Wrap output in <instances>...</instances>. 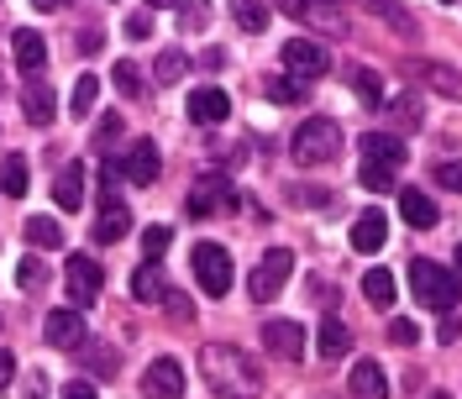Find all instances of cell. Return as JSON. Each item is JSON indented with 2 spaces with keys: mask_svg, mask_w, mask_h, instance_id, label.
Wrapping results in <instances>:
<instances>
[{
  "mask_svg": "<svg viewBox=\"0 0 462 399\" xmlns=\"http://www.w3.org/2000/svg\"><path fill=\"white\" fill-rule=\"evenodd\" d=\"M200 373L216 399H263V368L236 342L200 347Z\"/></svg>",
  "mask_w": 462,
  "mask_h": 399,
  "instance_id": "6da1fadb",
  "label": "cell"
},
{
  "mask_svg": "<svg viewBox=\"0 0 462 399\" xmlns=\"http://www.w3.org/2000/svg\"><path fill=\"white\" fill-rule=\"evenodd\" d=\"M289 153H294V163H300V169H320V163H337V153H342V126H337L331 116H310V121H305V126L294 132Z\"/></svg>",
  "mask_w": 462,
  "mask_h": 399,
  "instance_id": "7a4b0ae2",
  "label": "cell"
},
{
  "mask_svg": "<svg viewBox=\"0 0 462 399\" xmlns=\"http://www.w3.org/2000/svg\"><path fill=\"white\" fill-rule=\"evenodd\" d=\"M410 289H415V300L436 315L457 311V274L441 268V263H431V257H415V263H410Z\"/></svg>",
  "mask_w": 462,
  "mask_h": 399,
  "instance_id": "3957f363",
  "label": "cell"
},
{
  "mask_svg": "<svg viewBox=\"0 0 462 399\" xmlns=\"http://www.w3.org/2000/svg\"><path fill=\"white\" fill-rule=\"evenodd\" d=\"M242 205V195L231 190L226 173H200L195 184H189V200H184V210L195 216V221H205V216H231Z\"/></svg>",
  "mask_w": 462,
  "mask_h": 399,
  "instance_id": "277c9868",
  "label": "cell"
},
{
  "mask_svg": "<svg viewBox=\"0 0 462 399\" xmlns=\"http://www.w3.org/2000/svg\"><path fill=\"white\" fill-rule=\"evenodd\" d=\"M284 69L294 85H316L320 74H331V53H326V42H310V37H289L284 42Z\"/></svg>",
  "mask_w": 462,
  "mask_h": 399,
  "instance_id": "5b68a950",
  "label": "cell"
},
{
  "mask_svg": "<svg viewBox=\"0 0 462 399\" xmlns=\"http://www.w3.org/2000/svg\"><path fill=\"white\" fill-rule=\"evenodd\" d=\"M63 284H69V300L85 311V305H95V300H100V289H106V268H100L95 257L74 253L69 263H63Z\"/></svg>",
  "mask_w": 462,
  "mask_h": 399,
  "instance_id": "8992f818",
  "label": "cell"
},
{
  "mask_svg": "<svg viewBox=\"0 0 462 399\" xmlns=\"http://www.w3.org/2000/svg\"><path fill=\"white\" fill-rule=\"evenodd\" d=\"M189 263H195V279H200V289L210 294V300L231 289V253H226V247H216V242H200V247L189 253Z\"/></svg>",
  "mask_w": 462,
  "mask_h": 399,
  "instance_id": "52a82bcc",
  "label": "cell"
},
{
  "mask_svg": "<svg viewBox=\"0 0 462 399\" xmlns=\"http://www.w3.org/2000/svg\"><path fill=\"white\" fill-rule=\"evenodd\" d=\"M289 274H294V253H289V247H273V253H263V263L253 268V279H247L253 300H273V294L289 284Z\"/></svg>",
  "mask_w": 462,
  "mask_h": 399,
  "instance_id": "ba28073f",
  "label": "cell"
},
{
  "mask_svg": "<svg viewBox=\"0 0 462 399\" xmlns=\"http://www.w3.org/2000/svg\"><path fill=\"white\" fill-rule=\"evenodd\" d=\"M42 342L58 347V352H79V347L89 342L85 337V315L79 311H53L48 320H42Z\"/></svg>",
  "mask_w": 462,
  "mask_h": 399,
  "instance_id": "9c48e42d",
  "label": "cell"
},
{
  "mask_svg": "<svg viewBox=\"0 0 462 399\" xmlns=\"http://www.w3.org/2000/svg\"><path fill=\"white\" fill-rule=\"evenodd\" d=\"M363 163H378V169H404V158H410V147H404V137H394V132H368L363 137Z\"/></svg>",
  "mask_w": 462,
  "mask_h": 399,
  "instance_id": "30bf717a",
  "label": "cell"
},
{
  "mask_svg": "<svg viewBox=\"0 0 462 399\" xmlns=\"http://www.w3.org/2000/svg\"><path fill=\"white\" fill-rule=\"evenodd\" d=\"M126 231H132V210H126V205H121L116 195H100V216H95L89 237L111 247V242H121V237H126Z\"/></svg>",
  "mask_w": 462,
  "mask_h": 399,
  "instance_id": "8fae6325",
  "label": "cell"
},
{
  "mask_svg": "<svg viewBox=\"0 0 462 399\" xmlns=\"http://www.w3.org/2000/svg\"><path fill=\"white\" fill-rule=\"evenodd\" d=\"M263 342H268V352H279L284 363H300L305 357V326L300 320H268L263 326Z\"/></svg>",
  "mask_w": 462,
  "mask_h": 399,
  "instance_id": "7c38bea8",
  "label": "cell"
},
{
  "mask_svg": "<svg viewBox=\"0 0 462 399\" xmlns=\"http://www.w3.org/2000/svg\"><path fill=\"white\" fill-rule=\"evenodd\" d=\"M226 116H231V95L226 89H216V85L189 89V121H200V126H221Z\"/></svg>",
  "mask_w": 462,
  "mask_h": 399,
  "instance_id": "4fadbf2b",
  "label": "cell"
},
{
  "mask_svg": "<svg viewBox=\"0 0 462 399\" xmlns=\"http://www.w3.org/2000/svg\"><path fill=\"white\" fill-rule=\"evenodd\" d=\"M143 389H147L152 399H184V368H179L173 357H158V363L147 368Z\"/></svg>",
  "mask_w": 462,
  "mask_h": 399,
  "instance_id": "5bb4252c",
  "label": "cell"
},
{
  "mask_svg": "<svg viewBox=\"0 0 462 399\" xmlns=\"http://www.w3.org/2000/svg\"><path fill=\"white\" fill-rule=\"evenodd\" d=\"M346 389H352V399H389V378H383V368H378L374 357H357Z\"/></svg>",
  "mask_w": 462,
  "mask_h": 399,
  "instance_id": "9a60e30c",
  "label": "cell"
},
{
  "mask_svg": "<svg viewBox=\"0 0 462 399\" xmlns=\"http://www.w3.org/2000/svg\"><path fill=\"white\" fill-rule=\"evenodd\" d=\"M158 169H163V158H158V147L147 143H132V153H126V163H121V173L132 179V184H152L158 179Z\"/></svg>",
  "mask_w": 462,
  "mask_h": 399,
  "instance_id": "2e32d148",
  "label": "cell"
},
{
  "mask_svg": "<svg viewBox=\"0 0 462 399\" xmlns=\"http://www.w3.org/2000/svg\"><path fill=\"white\" fill-rule=\"evenodd\" d=\"M383 237H389V216H383V210H363V216L352 221V247H357V253H378Z\"/></svg>",
  "mask_w": 462,
  "mask_h": 399,
  "instance_id": "e0dca14e",
  "label": "cell"
},
{
  "mask_svg": "<svg viewBox=\"0 0 462 399\" xmlns=\"http://www.w3.org/2000/svg\"><path fill=\"white\" fill-rule=\"evenodd\" d=\"M410 74L426 79L431 89H441L447 100H462V74L457 69H447V63H410Z\"/></svg>",
  "mask_w": 462,
  "mask_h": 399,
  "instance_id": "ac0fdd59",
  "label": "cell"
},
{
  "mask_svg": "<svg viewBox=\"0 0 462 399\" xmlns=\"http://www.w3.org/2000/svg\"><path fill=\"white\" fill-rule=\"evenodd\" d=\"M53 200L63 210H79V200H85V163H63V173L53 179Z\"/></svg>",
  "mask_w": 462,
  "mask_h": 399,
  "instance_id": "d6986e66",
  "label": "cell"
},
{
  "mask_svg": "<svg viewBox=\"0 0 462 399\" xmlns=\"http://www.w3.org/2000/svg\"><path fill=\"white\" fill-rule=\"evenodd\" d=\"M132 294H137L143 305H158V300H169V279H163V268H158V263H143V268L132 274Z\"/></svg>",
  "mask_w": 462,
  "mask_h": 399,
  "instance_id": "ffe728a7",
  "label": "cell"
},
{
  "mask_svg": "<svg viewBox=\"0 0 462 399\" xmlns=\"http://www.w3.org/2000/svg\"><path fill=\"white\" fill-rule=\"evenodd\" d=\"M11 53H16V63H22V69H27V74H37V69H42V63H48V42H42V32H16V37H11Z\"/></svg>",
  "mask_w": 462,
  "mask_h": 399,
  "instance_id": "44dd1931",
  "label": "cell"
},
{
  "mask_svg": "<svg viewBox=\"0 0 462 399\" xmlns=\"http://www.w3.org/2000/svg\"><path fill=\"white\" fill-rule=\"evenodd\" d=\"M400 216L415 231H426V227H436V216H441V210L431 205V195H420V190H400Z\"/></svg>",
  "mask_w": 462,
  "mask_h": 399,
  "instance_id": "7402d4cb",
  "label": "cell"
},
{
  "mask_svg": "<svg viewBox=\"0 0 462 399\" xmlns=\"http://www.w3.org/2000/svg\"><path fill=\"white\" fill-rule=\"evenodd\" d=\"M22 111H27L32 126H48L53 111H58V95L48 85H27V89H22Z\"/></svg>",
  "mask_w": 462,
  "mask_h": 399,
  "instance_id": "603a6c76",
  "label": "cell"
},
{
  "mask_svg": "<svg viewBox=\"0 0 462 399\" xmlns=\"http://www.w3.org/2000/svg\"><path fill=\"white\" fill-rule=\"evenodd\" d=\"M27 184H32L27 158H22V153H5V158H0V195L22 200V195H27Z\"/></svg>",
  "mask_w": 462,
  "mask_h": 399,
  "instance_id": "cb8c5ba5",
  "label": "cell"
},
{
  "mask_svg": "<svg viewBox=\"0 0 462 399\" xmlns=\"http://www.w3.org/2000/svg\"><path fill=\"white\" fill-rule=\"evenodd\" d=\"M363 294H368L374 311H389V305H394V274H389V268H368V274H363Z\"/></svg>",
  "mask_w": 462,
  "mask_h": 399,
  "instance_id": "d4e9b609",
  "label": "cell"
},
{
  "mask_svg": "<svg viewBox=\"0 0 462 399\" xmlns=\"http://www.w3.org/2000/svg\"><path fill=\"white\" fill-rule=\"evenodd\" d=\"M320 357H346V347H352V331H346L342 320H337V315H331V320H326V326H320Z\"/></svg>",
  "mask_w": 462,
  "mask_h": 399,
  "instance_id": "484cf974",
  "label": "cell"
},
{
  "mask_svg": "<svg viewBox=\"0 0 462 399\" xmlns=\"http://www.w3.org/2000/svg\"><path fill=\"white\" fill-rule=\"evenodd\" d=\"M27 242L32 247H63V227H58L53 216H32L27 221Z\"/></svg>",
  "mask_w": 462,
  "mask_h": 399,
  "instance_id": "4316f807",
  "label": "cell"
},
{
  "mask_svg": "<svg viewBox=\"0 0 462 399\" xmlns=\"http://www.w3.org/2000/svg\"><path fill=\"white\" fill-rule=\"evenodd\" d=\"M352 89H357L363 106H383V79H378L374 69H352Z\"/></svg>",
  "mask_w": 462,
  "mask_h": 399,
  "instance_id": "83f0119b",
  "label": "cell"
},
{
  "mask_svg": "<svg viewBox=\"0 0 462 399\" xmlns=\"http://www.w3.org/2000/svg\"><path fill=\"white\" fill-rule=\"evenodd\" d=\"M374 195H394L400 190V179H394V169H378V163H363V173H357Z\"/></svg>",
  "mask_w": 462,
  "mask_h": 399,
  "instance_id": "f1b7e54d",
  "label": "cell"
},
{
  "mask_svg": "<svg viewBox=\"0 0 462 399\" xmlns=\"http://www.w3.org/2000/svg\"><path fill=\"white\" fill-rule=\"evenodd\" d=\"M111 79H116V89H121V95H143V69H137L132 58H121V63H116Z\"/></svg>",
  "mask_w": 462,
  "mask_h": 399,
  "instance_id": "f546056e",
  "label": "cell"
},
{
  "mask_svg": "<svg viewBox=\"0 0 462 399\" xmlns=\"http://www.w3.org/2000/svg\"><path fill=\"white\" fill-rule=\"evenodd\" d=\"M231 16H236V27H242V32H263L268 22H273V11H268V5H231Z\"/></svg>",
  "mask_w": 462,
  "mask_h": 399,
  "instance_id": "4dcf8cb0",
  "label": "cell"
},
{
  "mask_svg": "<svg viewBox=\"0 0 462 399\" xmlns=\"http://www.w3.org/2000/svg\"><path fill=\"white\" fill-rule=\"evenodd\" d=\"M95 95H100V79H95V74H85V79L74 85V100H69V111H74V116H89V111H95Z\"/></svg>",
  "mask_w": 462,
  "mask_h": 399,
  "instance_id": "1f68e13d",
  "label": "cell"
},
{
  "mask_svg": "<svg viewBox=\"0 0 462 399\" xmlns=\"http://www.w3.org/2000/svg\"><path fill=\"white\" fill-rule=\"evenodd\" d=\"M169 242H173L169 227H147L143 231V257H147V263H158V257L169 253Z\"/></svg>",
  "mask_w": 462,
  "mask_h": 399,
  "instance_id": "d6a6232c",
  "label": "cell"
},
{
  "mask_svg": "<svg viewBox=\"0 0 462 399\" xmlns=\"http://www.w3.org/2000/svg\"><path fill=\"white\" fill-rule=\"evenodd\" d=\"M184 63H189V58L179 53V48H169V53H158V69H152V74H158V85H173V79L184 74Z\"/></svg>",
  "mask_w": 462,
  "mask_h": 399,
  "instance_id": "836d02e7",
  "label": "cell"
},
{
  "mask_svg": "<svg viewBox=\"0 0 462 399\" xmlns=\"http://www.w3.org/2000/svg\"><path fill=\"white\" fill-rule=\"evenodd\" d=\"M16 284H22V289H42V284H48V268H42L37 257H22V268H16Z\"/></svg>",
  "mask_w": 462,
  "mask_h": 399,
  "instance_id": "e575fe53",
  "label": "cell"
},
{
  "mask_svg": "<svg viewBox=\"0 0 462 399\" xmlns=\"http://www.w3.org/2000/svg\"><path fill=\"white\" fill-rule=\"evenodd\" d=\"M116 137H121V116L106 111V116H100V126H95V147L106 153V147H116Z\"/></svg>",
  "mask_w": 462,
  "mask_h": 399,
  "instance_id": "d590c367",
  "label": "cell"
},
{
  "mask_svg": "<svg viewBox=\"0 0 462 399\" xmlns=\"http://www.w3.org/2000/svg\"><path fill=\"white\" fill-rule=\"evenodd\" d=\"M431 179L441 184V190H452V195H462V163L452 158V163H436L431 169Z\"/></svg>",
  "mask_w": 462,
  "mask_h": 399,
  "instance_id": "8d00e7d4",
  "label": "cell"
},
{
  "mask_svg": "<svg viewBox=\"0 0 462 399\" xmlns=\"http://www.w3.org/2000/svg\"><path fill=\"white\" fill-rule=\"evenodd\" d=\"M389 342H394V347H415V342H420V326H415V320H404V315H400V320H389Z\"/></svg>",
  "mask_w": 462,
  "mask_h": 399,
  "instance_id": "74e56055",
  "label": "cell"
},
{
  "mask_svg": "<svg viewBox=\"0 0 462 399\" xmlns=\"http://www.w3.org/2000/svg\"><path fill=\"white\" fill-rule=\"evenodd\" d=\"M79 357H85L95 373H116V352L111 347H79Z\"/></svg>",
  "mask_w": 462,
  "mask_h": 399,
  "instance_id": "f35d334b",
  "label": "cell"
},
{
  "mask_svg": "<svg viewBox=\"0 0 462 399\" xmlns=\"http://www.w3.org/2000/svg\"><path fill=\"white\" fill-rule=\"evenodd\" d=\"M305 89L294 85V79H268V100H279V106H294Z\"/></svg>",
  "mask_w": 462,
  "mask_h": 399,
  "instance_id": "ab89813d",
  "label": "cell"
},
{
  "mask_svg": "<svg viewBox=\"0 0 462 399\" xmlns=\"http://www.w3.org/2000/svg\"><path fill=\"white\" fill-rule=\"evenodd\" d=\"M394 121H400V126H420V100H415V95L394 100Z\"/></svg>",
  "mask_w": 462,
  "mask_h": 399,
  "instance_id": "60d3db41",
  "label": "cell"
},
{
  "mask_svg": "<svg viewBox=\"0 0 462 399\" xmlns=\"http://www.w3.org/2000/svg\"><path fill=\"white\" fill-rule=\"evenodd\" d=\"M126 37H132V42L152 37V16H147V11H132V16H126Z\"/></svg>",
  "mask_w": 462,
  "mask_h": 399,
  "instance_id": "b9f144b4",
  "label": "cell"
},
{
  "mask_svg": "<svg viewBox=\"0 0 462 399\" xmlns=\"http://www.w3.org/2000/svg\"><path fill=\"white\" fill-rule=\"evenodd\" d=\"M374 11H378V16H383V22H389L394 32H404V37H415V22H410L404 11H389V5H374Z\"/></svg>",
  "mask_w": 462,
  "mask_h": 399,
  "instance_id": "7bdbcfd3",
  "label": "cell"
},
{
  "mask_svg": "<svg viewBox=\"0 0 462 399\" xmlns=\"http://www.w3.org/2000/svg\"><path fill=\"white\" fill-rule=\"evenodd\" d=\"M63 399H100V389L85 384V378H74V384H63Z\"/></svg>",
  "mask_w": 462,
  "mask_h": 399,
  "instance_id": "ee69618b",
  "label": "cell"
},
{
  "mask_svg": "<svg viewBox=\"0 0 462 399\" xmlns=\"http://www.w3.org/2000/svg\"><path fill=\"white\" fill-rule=\"evenodd\" d=\"M11 378H16V357H11V352L0 347V394L11 389Z\"/></svg>",
  "mask_w": 462,
  "mask_h": 399,
  "instance_id": "f6af8a7d",
  "label": "cell"
},
{
  "mask_svg": "<svg viewBox=\"0 0 462 399\" xmlns=\"http://www.w3.org/2000/svg\"><path fill=\"white\" fill-rule=\"evenodd\" d=\"M169 315H173V320H189L195 305H184V294H173V289H169Z\"/></svg>",
  "mask_w": 462,
  "mask_h": 399,
  "instance_id": "bcb514c9",
  "label": "cell"
},
{
  "mask_svg": "<svg viewBox=\"0 0 462 399\" xmlns=\"http://www.w3.org/2000/svg\"><path fill=\"white\" fill-rule=\"evenodd\" d=\"M27 399H48V378H42V373H32V389H27Z\"/></svg>",
  "mask_w": 462,
  "mask_h": 399,
  "instance_id": "7dc6e473",
  "label": "cell"
},
{
  "mask_svg": "<svg viewBox=\"0 0 462 399\" xmlns=\"http://www.w3.org/2000/svg\"><path fill=\"white\" fill-rule=\"evenodd\" d=\"M79 53H100V32H85L79 37Z\"/></svg>",
  "mask_w": 462,
  "mask_h": 399,
  "instance_id": "c3c4849f",
  "label": "cell"
},
{
  "mask_svg": "<svg viewBox=\"0 0 462 399\" xmlns=\"http://www.w3.org/2000/svg\"><path fill=\"white\" fill-rule=\"evenodd\" d=\"M426 399H452V394H441V389H436V394H426Z\"/></svg>",
  "mask_w": 462,
  "mask_h": 399,
  "instance_id": "681fc988",
  "label": "cell"
},
{
  "mask_svg": "<svg viewBox=\"0 0 462 399\" xmlns=\"http://www.w3.org/2000/svg\"><path fill=\"white\" fill-rule=\"evenodd\" d=\"M457 274H462V247H457Z\"/></svg>",
  "mask_w": 462,
  "mask_h": 399,
  "instance_id": "f907efd6",
  "label": "cell"
}]
</instances>
